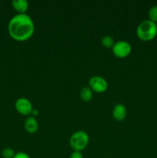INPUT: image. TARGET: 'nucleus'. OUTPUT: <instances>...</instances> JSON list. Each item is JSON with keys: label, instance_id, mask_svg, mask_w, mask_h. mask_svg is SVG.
<instances>
[{"label": "nucleus", "instance_id": "1", "mask_svg": "<svg viewBox=\"0 0 157 158\" xmlns=\"http://www.w3.org/2000/svg\"><path fill=\"white\" fill-rule=\"evenodd\" d=\"M9 35L16 41H26L35 32V24L28 14H16L9 21L8 25Z\"/></svg>", "mask_w": 157, "mask_h": 158}, {"label": "nucleus", "instance_id": "2", "mask_svg": "<svg viewBox=\"0 0 157 158\" xmlns=\"http://www.w3.org/2000/svg\"><path fill=\"white\" fill-rule=\"evenodd\" d=\"M136 35L141 40L150 41L157 35V25L151 20L146 19L139 24L136 29Z\"/></svg>", "mask_w": 157, "mask_h": 158}, {"label": "nucleus", "instance_id": "3", "mask_svg": "<svg viewBox=\"0 0 157 158\" xmlns=\"http://www.w3.org/2000/svg\"><path fill=\"white\" fill-rule=\"evenodd\" d=\"M89 141V136L83 131H75L69 139V144L74 151H82L87 147Z\"/></svg>", "mask_w": 157, "mask_h": 158}, {"label": "nucleus", "instance_id": "4", "mask_svg": "<svg viewBox=\"0 0 157 158\" xmlns=\"http://www.w3.org/2000/svg\"><path fill=\"white\" fill-rule=\"evenodd\" d=\"M112 49L114 55L119 58L127 57L132 52V46L130 43L124 40L115 42Z\"/></svg>", "mask_w": 157, "mask_h": 158}, {"label": "nucleus", "instance_id": "5", "mask_svg": "<svg viewBox=\"0 0 157 158\" xmlns=\"http://www.w3.org/2000/svg\"><path fill=\"white\" fill-rule=\"evenodd\" d=\"M89 87L92 91L97 93H103L108 89V82L100 76H93L89 80Z\"/></svg>", "mask_w": 157, "mask_h": 158}, {"label": "nucleus", "instance_id": "6", "mask_svg": "<svg viewBox=\"0 0 157 158\" xmlns=\"http://www.w3.org/2000/svg\"><path fill=\"white\" fill-rule=\"evenodd\" d=\"M15 106L16 110L22 115H29L32 112V104L29 100L25 97L18 98L15 101Z\"/></svg>", "mask_w": 157, "mask_h": 158}, {"label": "nucleus", "instance_id": "7", "mask_svg": "<svg viewBox=\"0 0 157 158\" xmlns=\"http://www.w3.org/2000/svg\"><path fill=\"white\" fill-rule=\"evenodd\" d=\"M127 115V110L123 103H118L115 105L112 110V116L115 120L122 121L124 120Z\"/></svg>", "mask_w": 157, "mask_h": 158}, {"label": "nucleus", "instance_id": "8", "mask_svg": "<svg viewBox=\"0 0 157 158\" xmlns=\"http://www.w3.org/2000/svg\"><path fill=\"white\" fill-rule=\"evenodd\" d=\"M38 127V121L35 117L32 116H29V117L26 118V121H25V129L28 133L33 134V133L36 132Z\"/></svg>", "mask_w": 157, "mask_h": 158}, {"label": "nucleus", "instance_id": "9", "mask_svg": "<svg viewBox=\"0 0 157 158\" xmlns=\"http://www.w3.org/2000/svg\"><path fill=\"white\" fill-rule=\"evenodd\" d=\"M12 7L19 14H24L29 9V2L27 0H13L12 2Z\"/></svg>", "mask_w": 157, "mask_h": 158}, {"label": "nucleus", "instance_id": "10", "mask_svg": "<svg viewBox=\"0 0 157 158\" xmlns=\"http://www.w3.org/2000/svg\"><path fill=\"white\" fill-rule=\"evenodd\" d=\"M80 97L83 101H90L93 97V91L89 86H84L80 91Z\"/></svg>", "mask_w": 157, "mask_h": 158}, {"label": "nucleus", "instance_id": "11", "mask_svg": "<svg viewBox=\"0 0 157 158\" xmlns=\"http://www.w3.org/2000/svg\"><path fill=\"white\" fill-rule=\"evenodd\" d=\"M102 44L106 48H112L113 45L115 44V42H114L113 38L112 36H110V35H105L102 39Z\"/></svg>", "mask_w": 157, "mask_h": 158}, {"label": "nucleus", "instance_id": "12", "mask_svg": "<svg viewBox=\"0 0 157 158\" xmlns=\"http://www.w3.org/2000/svg\"><path fill=\"white\" fill-rule=\"evenodd\" d=\"M149 18L153 23H157V6H152L149 11Z\"/></svg>", "mask_w": 157, "mask_h": 158}, {"label": "nucleus", "instance_id": "13", "mask_svg": "<svg viewBox=\"0 0 157 158\" xmlns=\"http://www.w3.org/2000/svg\"><path fill=\"white\" fill-rule=\"evenodd\" d=\"M15 154V151L10 148H5V149H3L2 152V155L4 158H13Z\"/></svg>", "mask_w": 157, "mask_h": 158}, {"label": "nucleus", "instance_id": "14", "mask_svg": "<svg viewBox=\"0 0 157 158\" xmlns=\"http://www.w3.org/2000/svg\"><path fill=\"white\" fill-rule=\"evenodd\" d=\"M70 158H83V154L81 151H74L71 153Z\"/></svg>", "mask_w": 157, "mask_h": 158}, {"label": "nucleus", "instance_id": "15", "mask_svg": "<svg viewBox=\"0 0 157 158\" xmlns=\"http://www.w3.org/2000/svg\"><path fill=\"white\" fill-rule=\"evenodd\" d=\"M13 158H31L29 154L25 152H18L15 154Z\"/></svg>", "mask_w": 157, "mask_h": 158}, {"label": "nucleus", "instance_id": "16", "mask_svg": "<svg viewBox=\"0 0 157 158\" xmlns=\"http://www.w3.org/2000/svg\"><path fill=\"white\" fill-rule=\"evenodd\" d=\"M156 25H157V23H156Z\"/></svg>", "mask_w": 157, "mask_h": 158}]
</instances>
